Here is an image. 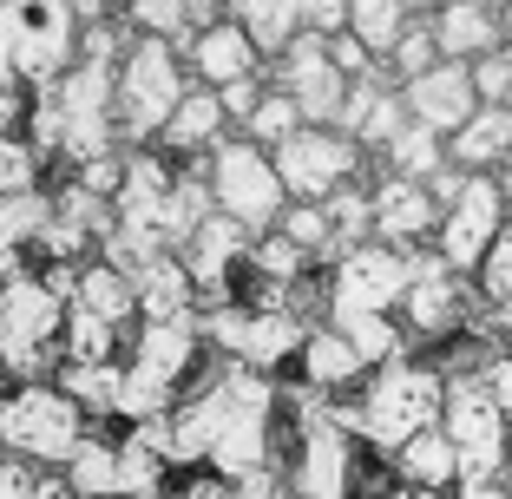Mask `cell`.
Here are the masks:
<instances>
[{
    "mask_svg": "<svg viewBox=\"0 0 512 499\" xmlns=\"http://www.w3.org/2000/svg\"><path fill=\"white\" fill-rule=\"evenodd\" d=\"M302 125H309V119H302V106L289 99L283 86H270V92H263V106L250 112V125H243V138H250V145H263V152H276V145H289Z\"/></svg>",
    "mask_w": 512,
    "mask_h": 499,
    "instance_id": "4dcf8cb0",
    "label": "cell"
},
{
    "mask_svg": "<svg viewBox=\"0 0 512 499\" xmlns=\"http://www.w3.org/2000/svg\"><path fill=\"white\" fill-rule=\"evenodd\" d=\"M119 414H125V421H138V427H145V421H158V414H171V381H158V375H151V368H125V388H119Z\"/></svg>",
    "mask_w": 512,
    "mask_h": 499,
    "instance_id": "836d02e7",
    "label": "cell"
},
{
    "mask_svg": "<svg viewBox=\"0 0 512 499\" xmlns=\"http://www.w3.org/2000/svg\"><path fill=\"white\" fill-rule=\"evenodd\" d=\"M73 20L79 27H99L106 20V0H73Z\"/></svg>",
    "mask_w": 512,
    "mask_h": 499,
    "instance_id": "6f0895ef",
    "label": "cell"
},
{
    "mask_svg": "<svg viewBox=\"0 0 512 499\" xmlns=\"http://www.w3.org/2000/svg\"><path fill=\"white\" fill-rule=\"evenodd\" d=\"M40 283L53 289V296H60V303H79V263H53V270H46Z\"/></svg>",
    "mask_w": 512,
    "mask_h": 499,
    "instance_id": "f907efd6",
    "label": "cell"
},
{
    "mask_svg": "<svg viewBox=\"0 0 512 499\" xmlns=\"http://www.w3.org/2000/svg\"><path fill=\"white\" fill-rule=\"evenodd\" d=\"M486 388H493L499 414H506V427H512V348H499L493 362H486Z\"/></svg>",
    "mask_w": 512,
    "mask_h": 499,
    "instance_id": "7dc6e473",
    "label": "cell"
},
{
    "mask_svg": "<svg viewBox=\"0 0 512 499\" xmlns=\"http://www.w3.org/2000/svg\"><path fill=\"white\" fill-rule=\"evenodd\" d=\"M0 440H7V454L20 460H73V447L86 440V414L66 401L60 388H20L7 408H0Z\"/></svg>",
    "mask_w": 512,
    "mask_h": 499,
    "instance_id": "9c48e42d",
    "label": "cell"
},
{
    "mask_svg": "<svg viewBox=\"0 0 512 499\" xmlns=\"http://www.w3.org/2000/svg\"><path fill=\"white\" fill-rule=\"evenodd\" d=\"M283 230L296 250H309V257H335V224H329V204H289L283 211Z\"/></svg>",
    "mask_w": 512,
    "mask_h": 499,
    "instance_id": "8d00e7d4",
    "label": "cell"
},
{
    "mask_svg": "<svg viewBox=\"0 0 512 499\" xmlns=\"http://www.w3.org/2000/svg\"><path fill=\"white\" fill-rule=\"evenodd\" d=\"M473 92H480V106H512V46L473 66Z\"/></svg>",
    "mask_w": 512,
    "mask_h": 499,
    "instance_id": "60d3db41",
    "label": "cell"
},
{
    "mask_svg": "<svg viewBox=\"0 0 512 499\" xmlns=\"http://www.w3.org/2000/svg\"><path fill=\"white\" fill-rule=\"evenodd\" d=\"M453 499H512L499 480H486V486H453Z\"/></svg>",
    "mask_w": 512,
    "mask_h": 499,
    "instance_id": "9f6ffc18",
    "label": "cell"
},
{
    "mask_svg": "<svg viewBox=\"0 0 512 499\" xmlns=\"http://www.w3.org/2000/svg\"><path fill=\"white\" fill-rule=\"evenodd\" d=\"M329 60H335V73H342L348 86H355V79H375V73H381V60L368 53L362 40H355V33H335V40H329Z\"/></svg>",
    "mask_w": 512,
    "mask_h": 499,
    "instance_id": "b9f144b4",
    "label": "cell"
},
{
    "mask_svg": "<svg viewBox=\"0 0 512 499\" xmlns=\"http://www.w3.org/2000/svg\"><path fill=\"white\" fill-rule=\"evenodd\" d=\"M473 283H480V303L493 309V316H512V230L493 243V257L480 263V276H473Z\"/></svg>",
    "mask_w": 512,
    "mask_h": 499,
    "instance_id": "ab89813d",
    "label": "cell"
},
{
    "mask_svg": "<svg viewBox=\"0 0 512 499\" xmlns=\"http://www.w3.org/2000/svg\"><path fill=\"white\" fill-rule=\"evenodd\" d=\"M119 388H125V368H112V362L60 368V394L73 401L79 414H119Z\"/></svg>",
    "mask_w": 512,
    "mask_h": 499,
    "instance_id": "f1b7e54d",
    "label": "cell"
},
{
    "mask_svg": "<svg viewBox=\"0 0 512 499\" xmlns=\"http://www.w3.org/2000/svg\"><path fill=\"white\" fill-rule=\"evenodd\" d=\"M191 296H197V283H191V270H184V257H158L138 276V309H145L151 322L191 316Z\"/></svg>",
    "mask_w": 512,
    "mask_h": 499,
    "instance_id": "cb8c5ba5",
    "label": "cell"
},
{
    "mask_svg": "<svg viewBox=\"0 0 512 499\" xmlns=\"http://www.w3.org/2000/svg\"><path fill=\"white\" fill-rule=\"evenodd\" d=\"M33 499H79V493H73V480H66V473H60V480L46 473V480H33Z\"/></svg>",
    "mask_w": 512,
    "mask_h": 499,
    "instance_id": "db71d44e",
    "label": "cell"
},
{
    "mask_svg": "<svg viewBox=\"0 0 512 499\" xmlns=\"http://www.w3.org/2000/svg\"><path fill=\"white\" fill-rule=\"evenodd\" d=\"M125 20H132L145 40L184 46V33H191V0H132V7H125Z\"/></svg>",
    "mask_w": 512,
    "mask_h": 499,
    "instance_id": "e575fe53",
    "label": "cell"
},
{
    "mask_svg": "<svg viewBox=\"0 0 512 499\" xmlns=\"http://www.w3.org/2000/svg\"><path fill=\"white\" fill-rule=\"evenodd\" d=\"M112 53H132V46H125V27L99 20V27H86V33H79V60H92V66H112Z\"/></svg>",
    "mask_w": 512,
    "mask_h": 499,
    "instance_id": "ee69618b",
    "label": "cell"
},
{
    "mask_svg": "<svg viewBox=\"0 0 512 499\" xmlns=\"http://www.w3.org/2000/svg\"><path fill=\"white\" fill-rule=\"evenodd\" d=\"M66 329L60 296L40 283V276H14L0 283V355H33V348H53V335Z\"/></svg>",
    "mask_w": 512,
    "mask_h": 499,
    "instance_id": "9a60e30c",
    "label": "cell"
},
{
    "mask_svg": "<svg viewBox=\"0 0 512 499\" xmlns=\"http://www.w3.org/2000/svg\"><path fill=\"white\" fill-rule=\"evenodd\" d=\"M66 480H73L79 499H119V447L86 434L73 447V460H66Z\"/></svg>",
    "mask_w": 512,
    "mask_h": 499,
    "instance_id": "83f0119b",
    "label": "cell"
},
{
    "mask_svg": "<svg viewBox=\"0 0 512 499\" xmlns=\"http://www.w3.org/2000/svg\"><path fill=\"white\" fill-rule=\"evenodd\" d=\"M125 158L132 152H106V158H92V165H79V184H86L92 197H119V184H125Z\"/></svg>",
    "mask_w": 512,
    "mask_h": 499,
    "instance_id": "7bdbcfd3",
    "label": "cell"
},
{
    "mask_svg": "<svg viewBox=\"0 0 512 499\" xmlns=\"http://www.w3.org/2000/svg\"><path fill=\"white\" fill-rule=\"evenodd\" d=\"M407 289H414V257H401L388 243H362L329 270V322L401 316Z\"/></svg>",
    "mask_w": 512,
    "mask_h": 499,
    "instance_id": "8992f818",
    "label": "cell"
},
{
    "mask_svg": "<svg viewBox=\"0 0 512 499\" xmlns=\"http://www.w3.org/2000/svg\"><path fill=\"white\" fill-rule=\"evenodd\" d=\"M184 66L171 40H132L119 66V132L125 138H158L171 125V112L184 106Z\"/></svg>",
    "mask_w": 512,
    "mask_h": 499,
    "instance_id": "5b68a950",
    "label": "cell"
},
{
    "mask_svg": "<svg viewBox=\"0 0 512 499\" xmlns=\"http://www.w3.org/2000/svg\"><path fill=\"white\" fill-rule=\"evenodd\" d=\"M250 250H256V237L237 224V217L217 211L211 224H204V230H197V237L178 250V257H184V270H191V283H197V289H217V283L230 276V263H243Z\"/></svg>",
    "mask_w": 512,
    "mask_h": 499,
    "instance_id": "d6986e66",
    "label": "cell"
},
{
    "mask_svg": "<svg viewBox=\"0 0 512 499\" xmlns=\"http://www.w3.org/2000/svg\"><path fill=\"white\" fill-rule=\"evenodd\" d=\"M440 66V40H434V20H414V27H407V40L394 46L388 53V66H381V73L394 79V86H414V79H427Z\"/></svg>",
    "mask_w": 512,
    "mask_h": 499,
    "instance_id": "1f68e13d",
    "label": "cell"
},
{
    "mask_svg": "<svg viewBox=\"0 0 512 499\" xmlns=\"http://www.w3.org/2000/svg\"><path fill=\"white\" fill-rule=\"evenodd\" d=\"M237 499H296V486H289V480H276L270 467H256L250 480H237Z\"/></svg>",
    "mask_w": 512,
    "mask_h": 499,
    "instance_id": "c3c4849f",
    "label": "cell"
},
{
    "mask_svg": "<svg viewBox=\"0 0 512 499\" xmlns=\"http://www.w3.org/2000/svg\"><path fill=\"white\" fill-rule=\"evenodd\" d=\"M309 329H316V322H302L296 309H211V316H204V335L243 368H276V362H289V355H302Z\"/></svg>",
    "mask_w": 512,
    "mask_h": 499,
    "instance_id": "8fae6325",
    "label": "cell"
},
{
    "mask_svg": "<svg viewBox=\"0 0 512 499\" xmlns=\"http://www.w3.org/2000/svg\"><path fill=\"white\" fill-rule=\"evenodd\" d=\"M14 276H20V243L0 230V283H14Z\"/></svg>",
    "mask_w": 512,
    "mask_h": 499,
    "instance_id": "f5cc1de1",
    "label": "cell"
},
{
    "mask_svg": "<svg viewBox=\"0 0 512 499\" xmlns=\"http://www.w3.org/2000/svg\"><path fill=\"white\" fill-rule=\"evenodd\" d=\"M401 92H407V112H414V125L440 132L447 145L486 112L480 92H473V66H453V60H440L427 79H414V86H401Z\"/></svg>",
    "mask_w": 512,
    "mask_h": 499,
    "instance_id": "5bb4252c",
    "label": "cell"
},
{
    "mask_svg": "<svg viewBox=\"0 0 512 499\" xmlns=\"http://www.w3.org/2000/svg\"><path fill=\"white\" fill-rule=\"evenodd\" d=\"M158 480H165V460L132 434L119 447V499H158Z\"/></svg>",
    "mask_w": 512,
    "mask_h": 499,
    "instance_id": "74e56055",
    "label": "cell"
},
{
    "mask_svg": "<svg viewBox=\"0 0 512 499\" xmlns=\"http://www.w3.org/2000/svg\"><path fill=\"white\" fill-rule=\"evenodd\" d=\"M204 178H211L217 211L237 217L250 237H270V230L283 224L289 191H283V178H276V158L263 152V145H250V138H224V145L204 158Z\"/></svg>",
    "mask_w": 512,
    "mask_h": 499,
    "instance_id": "7a4b0ae2",
    "label": "cell"
},
{
    "mask_svg": "<svg viewBox=\"0 0 512 499\" xmlns=\"http://www.w3.org/2000/svg\"><path fill=\"white\" fill-rule=\"evenodd\" d=\"M250 270L263 276V283H276V289H296V283H302V270H309V250H296L283 230H270V237H256Z\"/></svg>",
    "mask_w": 512,
    "mask_h": 499,
    "instance_id": "d6a6232c",
    "label": "cell"
},
{
    "mask_svg": "<svg viewBox=\"0 0 512 499\" xmlns=\"http://www.w3.org/2000/svg\"><path fill=\"white\" fill-rule=\"evenodd\" d=\"M407 27H414V14H407L401 0H348V33H355L381 66H388V53L407 40Z\"/></svg>",
    "mask_w": 512,
    "mask_h": 499,
    "instance_id": "d4e9b609",
    "label": "cell"
},
{
    "mask_svg": "<svg viewBox=\"0 0 512 499\" xmlns=\"http://www.w3.org/2000/svg\"><path fill=\"white\" fill-rule=\"evenodd\" d=\"M401 499H447V493H414V486H407V493Z\"/></svg>",
    "mask_w": 512,
    "mask_h": 499,
    "instance_id": "91938a15",
    "label": "cell"
},
{
    "mask_svg": "<svg viewBox=\"0 0 512 499\" xmlns=\"http://www.w3.org/2000/svg\"><path fill=\"white\" fill-rule=\"evenodd\" d=\"M14 112H20L14 86H0V138H14Z\"/></svg>",
    "mask_w": 512,
    "mask_h": 499,
    "instance_id": "11a10c76",
    "label": "cell"
},
{
    "mask_svg": "<svg viewBox=\"0 0 512 499\" xmlns=\"http://www.w3.org/2000/svg\"><path fill=\"white\" fill-rule=\"evenodd\" d=\"M506 191H512V184H506Z\"/></svg>",
    "mask_w": 512,
    "mask_h": 499,
    "instance_id": "be15d7a7",
    "label": "cell"
},
{
    "mask_svg": "<svg viewBox=\"0 0 512 499\" xmlns=\"http://www.w3.org/2000/svg\"><path fill=\"white\" fill-rule=\"evenodd\" d=\"M276 86L289 92L302 106V119L309 125H342V106H348V79L335 73V60H329V40L322 33H296V40L276 53Z\"/></svg>",
    "mask_w": 512,
    "mask_h": 499,
    "instance_id": "7c38bea8",
    "label": "cell"
},
{
    "mask_svg": "<svg viewBox=\"0 0 512 499\" xmlns=\"http://www.w3.org/2000/svg\"><path fill=\"white\" fill-rule=\"evenodd\" d=\"M40 191V152L33 138H0V197H27Z\"/></svg>",
    "mask_w": 512,
    "mask_h": 499,
    "instance_id": "f35d334b",
    "label": "cell"
},
{
    "mask_svg": "<svg viewBox=\"0 0 512 499\" xmlns=\"http://www.w3.org/2000/svg\"><path fill=\"white\" fill-rule=\"evenodd\" d=\"M197 7H217V0H197Z\"/></svg>",
    "mask_w": 512,
    "mask_h": 499,
    "instance_id": "6125c7cd",
    "label": "cell"
},
{
    "mask_svg": "<svg viewBox=\"0 0 512 499\" xmlns=\"http://www.w3.org/2000/svg\"><path fill=\"white\" fill-rule=\"evenodd\" d=\"M197 329H204L197 316H178V322H145V335H138V355H132V362H138V368H151L158 381L191 375V362H197Z\"/></svg>",
    "mask_w": 512,
    "mask_h": 499,
    "instance_id": "7402d4cb",
    "label": "cell"
},
{
    "mask_svg": "<svg viewBox=\"0 0 512 499\" xmlns=\"http://www.w3.org/2000/svg\"><path fill=\"white\" fill-rule=\"evenodd\" d=\"M394 480L414 493H453L460 486V447L447 440V427H427L421 440H407L394 454Z\"/></svg>",
    "mask_w": 512,
    "mask_h": 499,
    "instance_id": "ffe728a7",
    "label": "cell"
},
{
    "mask_svg": "<svg viewBox=\"0 0 512 499\" xmlns=\"http://www.w3.org/2000/svg\"><path fill=\"white\" fill-rule=\"evenodd\" d=\"M171 191H178V171H171L165 158H151V152H132V158H125V184H119V197H112L119 230H138V237H158V243H165ZM165 250H171V243H165Z\"/></svg>",
    "mask_w": 512,
    "mask_h": 499,
    "instance_id": "2e32d148",
    "label": "cell"
},
{
    "mask_svg": "<svg viewBox=\"0 0 512 499\" xmlns=\"http://www.w3.org/2000/svg\"><path fill=\"white\" fill-rule=\"evenodd\" d=\"M224 99H217L211 86H191L184 92V106L171 112V125L158 138H165L171 152H217V145H224Z\"/></svg>",
    "mask_w": 512,
    "mask_h": 499,
    "instance_id": "603a6c76",
    "label": "cell"
},
{
    "mask_svg": "<svg viewBox=\"0 0 512 499\" xmlns=\"http://www.w3.org/2000/svg\"><path fill=\"white\" fill-rule=\"evenodd\" d=\"M473 7H493V14H512V0H473Z\"/></svg>",
    "mask_w": 512,
    "mask_h": 499,
    "instance_id": "680465c9",
    "label": "cell"
},
{
    "mask_svg": "<svg viewBox=\"0 0 512 499\" xmlns=\"http://www.w3.org/2000/svg\"><path fill=\"white\" fill-rule=\"evenodd\" d=\"M447 158L460 171H473V178H480V171H493V178H499V171L512 165V106H486L480 119L447 145Z\"/></svg>",
    "mask_w": 512,
    "mask_h": 499,
    "instance_id": "44dd1931",
    "label": "cell"
},
{
    "mask_svg": "<svg viewBox=\"0 0 512 499\" xmlns=\"http://www.w3.org/2000/svg\"><path fill=\"white\" fill-rule=\"evenodd\" d=\"M171 499H237V493H230L224 480H191L184 493H171Z\"/></svg>",
    "mask_w": 512,
    "mask_h": 499,
    "instance_id": "816d5d0a",
    "label": "cell"
},
{
    "mask_svg": "<svg viewBox=\"0 0 512 499\" xmlns=\"http://www.w3.org/2000/svg\"><path fill=\"white\" fill-rule=\"evenodd\" d=\"M447 440L460 447V486H486V480H506L512 467V427L499 414L486 375H453L447 381Z\"/></svg>",
    "mask_w": 512,
    "mask_h": 499,
    "instance_id": "3957f363",
    "label": "cell"
},
{
    "mask_svg": "<svg viewBox=\"0 0 512 499\" xmlns=\"http://www.w3.org/2000/svg\"><path fill=\"white\" fill-rule=\"evenodd\" d=\"M499 178H506V184H512V165H506V171H499Z\"/></svg>",
    "mask_w": 512,
    "mask_h": 499,
    "instance_id": "94428289",
    "label": "cell"
},
{
    "mask_svg": "<svg viewBox=\"0 0 512 499\" xmlns=\"http://www.w3.org/2000/svg\"><path fill=\"white\" fill-rule=\"evenodd\" d=\"M0 33L14 53V79H27V86H53L73 73L66 60H79L73 0H0Z\"/></svg>",
    "mask_w": 512,
    "mask_h": 499,
    "instance_id": "277c9868",
    "label": "cell"
},
{
    "mask_svg": "<svg viewBox=\"0 0 512 499\" xmlns=\"http://www.w3.org/2000/svg\"><path fill=\"white\" fill-rule=\"evenodd\" d=\"M60 342H66V368H99V362H112L119 322L92 316V309H73V316H66V329H60Z\"/></svg>",
    "mask_w": 512,
    "mask_h": 499,
    "instance_id": "f546056e",
    "label": "cell"
},
{
    "mask_svg": "<svg viewBox=\"0 0 512 499\" xmlns=\"http://www.w3.org/2000/svg\"><path fill=\"white\" fill-rule=\"evenodd\" d=\"M506 230H512V191H506V178L480 171V178H467V197L440 217L434 250L447 257V270L480 276V263L493 257V243L506 237Z\"/></svg>",
    "mask_w": 512,
    "mask_h": 499,
    "instance_id": "ba28073f",
    "label": "cell"
},
{
    "mask_svg": "<svg viewBox=\"0 0 512 499\" xmlns=\"http://www.w3.org/2000/svg\"><path fill=\"white\" fill-rule=\"evenodd\" d=\"M263 92H270V86H263V79H243V86H224V92H217V99H224V119L250 125V112L263 106Z\"/></svg>",
    "mask_w": 512,
    "mask_h": 499,
    "instance_id": "bcb514c9",
    "label": "cell"
},
{
    "mask_svg": "<svg viewBox=\"0 0 512 499\" xmlns=\"http://www.w3.org/2000/svg\"><path fill=\"white\" fill-rule=\"evenodd\" d=\"M0 499H33V473L20 454H0Z\"/></svg>",
    "mask_w": 512,
    "mask_h": 499,
    "instance_id": "681fc988",
    "label": "cell"
},
{
    "mask_svg": "<svg viewBox=\"0 0 512 499\" xmlns=\"http://www.w3.org/2000/svg\"><path fill=\"white\" fill-rule=\"evenodd\" d=\"M86 230H79V224H66V217H53V224H46V237H40V250H46V257H53V263H73L79 257V250H86Z\"/></svg>",
    "mask_w": 512,
    "mask_h": 499,
    "instance_id": "f6af8a7d",
    "label": "cell"
},
{
    "mask_svg": "<svg viewBox=\"0 0 512 499\" xmlns=\"http://www.w3.org/2000/svg\"><path fill=\"white\" fill-rule=\"evenodd\" d=\"M368 375H375V368L362 362V348L348 342L335 322H316V329H309V342H302V381H309L316 394L368 388Z\"/></svg>",
    "mask_w": 512,
    "mask_h": 499,
    "instance_id": "ac0fdd59",
    "label": "cell"
},
{
    "mask_svg": "<svg viewBox=\"0 0 512 499\" xmlns=\"http://www.w3.org/2000/svg\"><path fill=\"white\" fill-rule=\"evenodd\" d=\"M440 421H447V375H440V362H421V355L375 368L368 388L355 394V440H368L388 460Z\"/></svg>",
    "mask_w": 512,
    "mask_h": 499,
    "instance_id": "6da1fadb",
    "label": "cell"
},
{
    "mask_svg": "<svg viewBox=\"0 0 512 499\" xmlns=\"http://www.w3.org/2000/svg\"><path fill=\"white\" fill-rule=\"evenodd\" d=\"M381 158H388V171H394V178H414V184H434L440 171L453 165V158H447V138H440V132H427V125H407V132L394 138V145H388Z\"/></svg>",
    "mask_w": 512,
    "mask_h": 499,
    "instance_id": "484cf974",
    "label": "cell"
},
{
    "mask_svg": "<svg viewBox=\"0 0 512 499\" xmlns=\"http://www.w3.org/2000/svg\"><path fill=\"white\" fill-rule=\"evenodd\" d=\"M191 73H197V86H211V92H224V86H243V79H256V66H263V53H256V40L237 27V20H217V27H204L191 40Z\"/></svg>",
    "mask_w": 512,
    "mask_h": 499,
    "instance_id": "e0dca14e",
    "label": "cell"
},
{
    "mask_svg": "<svg viewBox=\"0 0 512 499\" xmlns=\"http://www.w3.org/2000/svg\"><path fill=\"white\" fill-rule=\"evenodd\" d=\"M53 217H66V224H79L86 237H112V230H119V224H112L119 211H112L106 197H92V191H86L79 178H73V184H60V197H53Z\"/></svg>",
    "mask_w": 512,
    "mask_h": 499,
    "instance_id": "d590c367",
    "label": "cell"
},
{
    "mask_svg": "<svg viewBox=\"0 0 512 499\" xmlns=\"http://www.w3.org/2000/svg\"><path fill=\"white\" fill-rule=\"evenodd\" d=\"M270 158H276V178H283L289 204H329L335 191H348V184L362 178V145L329 132V125H302Z\"/></svg>",
    "mask_w": 512,
    "mask_h": 499,
    "instance_id": "52a82bcc",
    "label": "cell"
},
{
    "mask_svg": "<svg viewBox=\"0 0 512 499\" xmlns=\"http://www.w3.org/2000/svg\"><path fill=\"white\" fill-rule=\"evenodd\" d=\"M73 309H92V316H106V322H125L138 309V283L125 270H112V263H86V270H79V303Z\"/></svg>",
    "mask_w": 512,
    "mask_h": 499,
    "instance_id": "4316f807",
    "label": "cell"
},
{
    "mask_svg": "<svg viewBox=\"0 0 512 499\" xmlns=\"http://www.w3.org/2000/svg\"><path fill=\"white\" fill-rule=\"evenodd\" d=\"M368 191H375V243H388V250H401V257H414V250H434L440 217H447V211L434 204V191H427V184L381 171Z\"/></svg>",
    "mask_w": 512,
    "mask_h": 499,
    "instance_id": "4fadbf2b",
    "label": "cell"
},
{
    "mask_svg": "<svg viewBox=\"0 0 512 499\" xmlns=\"http://www.w3.org/2000/svg\"><path fill=\"white\" fill-rule=\"evenodd\" d=\"M296 499H355V434L335 427V408H322V394H302V454L289 467Z\"/></svg>",
    "mask_w": 512,
    "mask_h": 499,
    "instance_id": "30bf717a",
    "label": "cell"
}]
</instances>
